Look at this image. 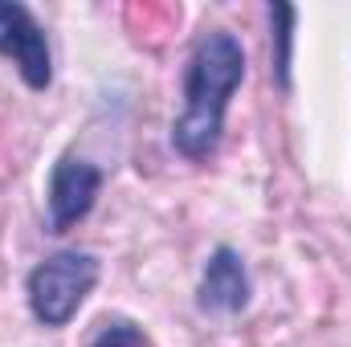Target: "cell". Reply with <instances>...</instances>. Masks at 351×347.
<instances>
[{"label": "cell", "mask_w": 351, "mask_h": 347, "mask_svg": "<svg viewBox=\"0 0 351 347\" xmlns=\"http://www.w3.org/2000/svg\"><path fill=\"white\" fill-rule=\"evenodd\" d=\"M245 82V49L229 29H208L184 70V110L172 123V143L184 160H204L217 152L225 131V110Z\"/></svg>", "instance_id": "1"}, {"label": "cell", "mask_w": 351, "mask_h": 347, "mask_svg": "<svg viewBox=\"0 0 351 347\" xmlns=\"http://www.w3.org/2000/svg\"><path fill=\"white\" fill-rule=\"evenodd\" d=\"M98 286V258L82 250H62L37 261L25 278V294H29V311L41 327H66L90 290Z\"/></svg>", "instance_id": "2"}, {"label": "cell", "mask_w": 351, "mask_h": 347, "mask_svg": "<svg viewBox=\"0 0 351 347\" xmlns=\"http://www.w3.org/2000/svg\"><path fill=\"white\" fill-rule=\"evenodd\" d=\"M0 53L12 58L16 74L25 78V86L45 90L53 82V53H49V37L37 25V16L25 4L0 0Z\"/></svg>", "instance_id": "3"}, {"label": "cell", "mask_w": 351, "mask_h": 347, "mask_svg": "<svg viewBox=\"0 0 351 347\" xmlns=\"http://www.w3.org/2000/svg\"><path fill=\"white\" fill-rule=\"evenodd\" d=\"M102 188V172L82 156H62L49 172V233H66L86 221Z\"/></svg>", "instance_id": "4"}, {"label": "cell", "mask_w": 351, "mask_h": 347, "mask_svg": "<svg viewBox=\"0 0 351 347\" xmlns=\"http://www.w3.org/2000/svg\"><path fill=\"white\" fill-rule=\"evenodd\" d=\"M250 270L241 254L233 246H217L208 261H204V274H200V290H196V302L204 315H237L250 307Z\"/></svg>", "instance_id": "5"}, {"label": "cell", "mask_w": 351, "mask_h": 347, "mask_svg": "<svg viewBox=\"0 0 351 347\" xmlns=\"http://www.w3.org/2000/svg\"><path fill=\"white\" fill-rule=\"evenodd\" d=\"M269 21L278 25L274 29V41H278V53H274V70H278V82L282 86H290V25H294V8H286V4H274L269 8Z\"/></svg>", "instance_id": "6"}, {"label": "cell", "mask_w": 351, "mask_h": 347, "mask_svg": "<svg viewBox=\"0 0 351 347\" xmlns=\"http://www.w3.org/2000/svg\"><path fill=\"white\" fill-rule=\"evenodd\" d=\"M94 347H156V344H152V335H147L139 323H131V319H110V323H102V331L94 335Z\"/></svg>", "instance_id": "7"}]
</instances>
